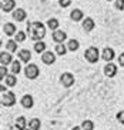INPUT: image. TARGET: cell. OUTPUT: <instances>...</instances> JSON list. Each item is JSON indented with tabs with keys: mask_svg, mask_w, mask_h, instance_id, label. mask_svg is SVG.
I'll return each instance as SVG.
<instances>
[{
	"mask_svg": "<svg viewBox=\"0 0 124 130\" xmlns=\"http://www.w3.org/2000/svg\"><path fill=\"white\" fill-rule=\"evenodd\" d=\"M27 31H29L30 39H33L36 42H41L43 37L46 36V26L41 22H33V23H29Z\"/></svg>",
	"mask_w": 124,
	"mask_h": 130,
	"instance_id": "1",
	"label": "cell"
},
{
	"mask_svg": "<svg viewBox=\"0 0 124 130\" xmlns=\"http://www.w3.org/2000/svg\"><path fill=\"white\" fill-rule=\"evenodd\" d=\"M24 76H26L29 80H36V79L40 76V69H39V66L34 64V63H29V64L24 67Z\"/></svg>",
	"mask_w": 124,
	"mask_h": 130,
	"instance_id": "2",
	"label": "cell"
},
{
	"mask_svg": "<svg viewBox=\"0 0 124 130\" xmlns=\"http://www.w3.org/2000/svg\"><path fill=\"white\" fill-rule=\"evenodd\" d=\"M84 57H86V60L88 61V63L94 64V63H97V61L100 60V52H98L97 47L91 46V47H88V49H86Z\"/></svg>",
	"mask_w": 124,
	"mask_h": 130,
	"instance_id": "3",
	"label": "cell"
},
{
	"mask_svg": "<svg viewBox=\"0 0 124 130\" xmlns=\"http://www.w3.org/2000/svg\"><path fill=\"white\" fill-rule=\"evenodd\" d=\"M16 94L13 92H6L2 94V99H0V102H2V106L4 107H11L16 104Z\"/></svg>",
	"mask_w": 124,
	"mask_h": 130,
	"instance_id": "4",
	"label": "cell"
},
{
	"mask_svg": "<svg viewBox=\"0 0 124 130\" xmlns=\"http://www.w3.org/2000/svg\"><path fill=\"white\" fill-rule=\"evenodd\" d=\"M74 82H76V79H74V74L73 73H70V72H64V73H61V76H60V83H61V86L63 87H72L73 84H74Z\"/></svg>",
	"mask_w": 124,
	"mask_h": 130,
	"instance_id": "5",
	"label": "cell"
},
{
	"mask_svg": "<svg viewBox=\"0 0 124 130\" xmlns=\"http://www.w3.org/2000/svg\"><path fill=\"white\" fill-rule=\"evenodd\" d=\"M117 64H114V63H105L104 69H103V72H104V76L109 77V79H111V77H114L117 74Z\"/></svg>",
	"mask_w": 124,
	"mask_h": 130,
	"instance_id": "6",
	"label": "cell"
},
{
	"mask_svg": "<svg viewBox=\"0 0 124 130\" xmlns=\"http://www.w3.org/2000/svg\"><path fill=\"white\" fill-rule=\"evenodd\" d=\"M41 61L44 63V64L50 66V64H54L56 63V53H53V52H44V53L41 54Z\"/></svg>",
	"mask_w": 124,
	"mask_h": 130,
	"instance_id": "7",
	"label": "cell"
},
{
	"mask_svg": "<svg viewBox=\"0 0 124 130\" xmlns=\"http://www.w3.org/2000/svg\"><path fill=\"white\" fill-rule=\"evenodd\" d=\"M20 104H22L24 109H31L34 106V99L31 94H24L22 96V99H20Z\"/></svg>",
	"mask_w": 124,
	"mask_h": 130,
	"instance_id": "8",
	"label": "cell"
},
{
	"mask_svg": "<svg viewBox=\"0 0 124 130\" xmlns=\"http://www.w3.org/2000/svg\"><path fill=\"white\" fill-rule=\"evenodd\" d=\"M114 57H116V53H114V50L111 49V47H105V49L103 50L101 59H103L104 61H107V63H111Z\"/></svg>",
	"mask_w": 124,
	"mask_h": 130,
	"instance_id": "9",
	"label": "cell"
},
{
	"mask_svg": "<svg viewBox=\"0 0 124 130\" xmlns=\"http://www.w3.org/2000/svg\"><path fill=\"white\" fill-rule=\"evenodd\" d=\"M13 56H11V53H9V52H2L0 53V63H2V66H6L7 67L9 64H11L13 63Z\"/></svg>",
	"mask_w": 124,
	"mask_h": 130,
	"instance_id": "10",
	"label": "cell"
},
{
	"mask_svg": "<svg viewBox=\"0 0 124 130\" xmlns=\"http://www.w3.org/2000/svg\"><path fill=\"white\" fill-rule=\"evenodd\" d=\"M17 56H19L20 61H23V63H27V64H29V61H30V59H31L30 50H27V49H22V50H19Z\"/></svg>",
	"mask_w": 124,
	"mask_h": 130,
	"instance_id": "11",
	"label": "cell"
},
{
	"mask_svg": "<svg viewBox=\"0 0 124 130\" xmlns=\"http://www.w3.org/2000/svg\"><path fill=\"white\" fill-rule=\"evenodd\" d=\"M67 39V35H66V31L63 30H56L53 31V40L57 43V44H60V43H63L64 40Z\"/></svg>",
	"mask_w": 124,
	"mask_h": 130,
	"instance_id": "12",
	"label": "cell"
},
{
	"mask_svg": "<svg viewBox=\"0 0 124 130\" xmlns=\"http://www.w3.org/2000/svg\"><path fill=\"white\" fill-rule=\"evenodd\" d=\"M26 10L24 9H16L14 12H13V19L17 20V22H23V20L26 19Z\"/></svg>",
	"mask_w": 124,
	"mask_h": 130,
	"instance_id": "13",
	"label": "cell"
},
{
	"mask_svg": "<svg viewBox=\"0 0 124 130\" xmlns=\"http://www.w3.org/2000/svg\"><path fill=\"white\" fill-rule=\"evenodd\" d=\"M16 6V2L14 0H3L2 2V10L3 12H11Z\"/></svg>",
	"mask_w": 124,
	"mask_h": 130,
	"instance_id": "14",
	"label": "cell"
},
{
	"mask_svg": "<svg viewBox=\"0 0 124 130\" xmlns=\"http://www.w3.org/2000/svg\"><path fill=\"white\" fill-rule=\"evenodd\" d=\"M16 127H19L20 130H26L29 127V123H27V119L24 116H19L16 119Z\"/></svg>",
	"mask_w": 124,
	"mask_h": 130,
	"instance_id": "15",
	"label": "cell"
},
{
	"mask_svg": "<svg viewBox=\"0 0 124 130\" xmlns=\"http://www.w3.org/2000/svg\"><path fill=\"white\" fill-rule=\"evenodd\" d=\"M96 27V23H94V20L91 17H86V19L83 20V29L86 31H91Z\"/></svg>",
	"mask_w": 124,
	"mask_h": 130,
	"instance_id": "16",
	"label": "cell"
},
{
	"mask_svg": "<svg viewBox=\"0 0 124 130\" xmlns=\"http://www.w3.org/2000/svg\"><path fill=\"white\" fill-rule=\"evenodd\" d=\"M3 31L6 33V36H13L16 35L17 31H16V26L13 23H6L3 26Z\"/></svg>",
	"mask_w": 124,
	"mask_h": 130,
	"instance_id": "17",
	"label": "cell"
},
{
	"mask_svg": "<svg viewBox=\"0 0 124 130\" xmlns=\"http://www.w3.org/2000/svg\"><path fill=\"white\" fill-rule=\"evenodd\" d=\"M40 127H41L40 119L33 117V119H30V120H29V129H31V130H40Z\"/></svg>",
	"mask_w": 124,
	"mask_h": 130,
	"instance_id": "18",
	"label": "cell"
},
{
	"mask_svg": "<svg viewBox=\"0 0 124 130\" xmlns=\"http://www.w3.org/2000/svg\"><path fill=\"white\" fill-rule=\"evenodd\" d=\"M10 72H11V74H16V76L22 72V63H20V60H14L13 63H11Z\"/></svg>",
	"mask_w": 124,
	"mask_h": 130,
	"instance_id": "19",
	"label": "cell"
},
{
	"mask_svg": "<svg viewBox=\"0 0 124 130\" xmlns=\"http://www.w3.org/2000/svg\"><path fill=\"white\" fill-rule=\"evenodd\" d=\"M4 83H6V86H9V87H14L16 84H17V76H16V74H9V76L4 79Z\"/></svg>",
	"mask_w": 124,
	"mask_h": 130,
	"instance_id": "20",
	"label": "cell"
},
{
	"mask_svg": "<svg viewBox=\"0 0 124 130\" xmlns=\"http://www.w3.org/2000/svg\"><path fill=\"white\" fill-rule=\"evenodd\" d=\"M46 43L43 42V40H41V42H36L34 43V52H36V53H39V54H43L44 53V52H47V50H46Z\"/></svg>",
	"mask_w": 124,
	"mask_h": 130,
	"instance_id": "21",
	"label": "cell"
},
{
	"mask_svg": "<svg viewBox=\"0 0 124 130\" xmlns=\"http://www.w3.org/2000/svg\"><path fill=\"white\" fill-rule=\"evenodd\" d=\"M70 17H72V20H74V22H80V20L84 17V14H83V12L80 9H74V10L70 13Z\"/></svg>",
	"mask_w": 124,
	"mask_h": 130,
	"instance_id": "22",
	"label": "cell"
},
{
	"mask_svg": "<svg viewBox=\"0 0 124 130\" xmlns=\"http://www.w3.org/2000/svg\"><path fill=\"white\" fill-rule=\"evenodd\" d=\"M67 46L66 44H63V43H60V44H56V47H54V53L59 54V56H64V54L67 53Z\"/></svg>",
	"mask_w": 124,
	"mask_h": 130,
	"instance_id": "23",
	"label": "cell"
},
{
	"mask_svg": "<svg viewBox=\"0 0 124 130\" xmlns=\"http://www.w3.org/2000/svg\"><path fill=\"white\" fill-rule=\"evenodd\" d=\"M80 47V43L79 40H76V39H72V40H68L67 43V49L70 50V52H77Z\"/></svg>",
	"mask_w": 124,
	"mask_h": 130,
	"instance_id": "24",
	"label": "cell"
},
{
	"mask_svg": "<svg viewBox=\"0 0 124 130\" xmlns=\"http://www.w3.org/2000/svg\"><path fill=\"white\" fill-rule=\"evenodd\" d=\"M47 27H49V29H51L53 31L59 30V20H57L56 17L49 19V20H47Z\"/></svg>",
	"mask_w": 124,
	"mask_h": 130,
	"instance_id": "25",
	"label": "cell"
},
{
	"mask_svg": "<svg viewBox=\"0 0 124 130\" xmlns=\"http://www.w3.org/2000/svg\"><path fill=\"white\" fill-rule=\"evenodd\" d=\"M6 49H7L9 53L17 52V42H16V40H9V42L6 43Z\"/></svg>",
	"mask_w": 124,
	"mask_h": 130,
	"instance_id": "26",
	"label": "cell"
},
{
	"mask_svg": "<svg viewBox=\"0 0 124 130\" xmlns=\"http://www.w3.org/2000/svg\"><path fill=\"white\" fill-rule=\"evenodd\" d=\"M81 129L83 130H94V122L93 120H84L81 123Z\"/></svg>",
	"mask_w": 124,
	"mask_h": 130,
	"instance_id": "27",
	"label": "cell"
},
{
	"mask_svg": "<svg viewBox=\"0 0 124 130\" xmlns=\"http://www.w3.org/2000/svg\"><path fill=\"white\" fill-rule=\"evenodd\" d=\"M14 37H16L14 40L17 43H22V42H24V40H26V33H24V31H17Z\"/></svg>",
	"mask_w": 124,
	"mask_h": 130,
	"instance_id": "28",
	"label": "cell"
},
{
	"mask_svg": "<svg viewBox=\"0 0 124 130\" xmlns=\"http://www.w3.org/2000/svg\"><path fill=\"white\" fill-rule=\"evenodd\" d=\"M9 74H7V67L6 66H0V79L4 82V79L7 77Z\"/></svg>",
	"mask_w": 124,
	"mask_h": 130,
	"instance_id": "29",
	"label": "cell"
},
{
	"mask_svg": "<svg viewBox=\"0 0 124 130\" xmlns=\"http://www.w3.org/2000/svg\"><path fill=\"white\" fill-rule=\"evenodd\" d=\"M116 119H117V122L120 123V124H124V109H123V110H120L118 113H117Z\"/></svg>",
	"mask_w": 124,
	"mask_h": 130,
	"instance_id": "30",
	"label": "cell"
},
{
	"mask_svg": "<svg viewBox=\"0 0 124 130\" xmlns=\"http://www.w3.org/2000/svg\"><path fill=\"white\" fill-rule=\"evenodd\" d=\"M114 6H116L118 10H123V9H124V0H117Z\"/></svg>",
	"mask_w": 124,
	"mask_h": 130,
	"instance_id": "31",
	"label": "cell"
},
{
	"mask_svg": "<svg viewBox=\"0 0 124 130\" xmlns=\"http://www.w3.org/2000/svg\"><path fill=\"white\" fill-rule=\"evenodd\" d=\"M72 3V0H60V6L61 7H68Z\"/></svg>",
	"mask_w": 124,
	"mask_h": 130,
	"instance_id": "32",
	"label": "cell"
},
{
	"mask_svg": "<svg viewBox=\"0 0 124 130\" xmlns=\"http://www.w3.org/2000/svg\"><path fill=\"white\" fill-rule=\"evenodd\" d=\"M117 60H118V64H120L121 67H124V52L120 54V56H118V59H117Z\"/></svg>",
	"mask_w": 124,
	"mask_h": 130,
	"instance_id": "33",
	"label": "cell"
},
{
	"mask_svg": "<svg viewBox=\"0 0 124 130\" xmlns=\"http://www.w3.org/2000/svg\"><path fill=\"white\" fill-rule=\"evenodd\" d=\"M72 130H83V129H81V126H74Z\"/></svg>",
	"mask_w": 124,
	"mask_h": 130,
	"instance_id": "34",
	"label": "cell"
},
{
	"mask_svg": "<svg viewBox=\"0 0 124 130\" xmlns=\"http://www.w3.org/2000/svg\"><path fill=\"white\" fill-rule=\"evenodd\" d=\"M10 130H20L19 127H16V126H13V127H10Z\"/></svg>",
	"mask_w": 124,
	"mask_h": 130,
	"instance_id": "35",
	"label": "cell"
},
{
	"mask_svg": "<svg viewBox=\"0 0 124 130\" xmlns=\"http://www.w3.org/2000/svg\"><path fill=\"white\" fill-rule=\"evenodd\" d=\"M26 130H31V129H29V127H27V129H26Z\"/></svg>",
	"mask_w": 124,
	"mask_h": 130,
	"instance_id": "36",
	"label": "cell"
},
{
	"mask_svg": "<svg viewBox=\"0 0 124 130\" xmlns=\"http://www.w3.org/2000/svg\"><path fill=\"white\" fill-rule=\"evenodd\" d=\"M107 2H110V0H107Z\"/></svg>",
	"mask_w": 124,
	"mask_h": 130,
	"instance_id": "37",
	"label": "cell"
}]
</instances>
